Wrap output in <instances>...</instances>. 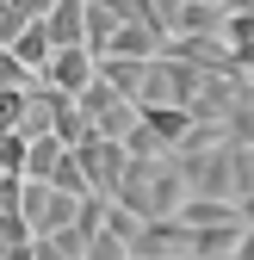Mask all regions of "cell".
<instances>
[{
  "instance_id": "obj_23",
  "label": "cell",
  "mask_w": 254,
  "mask_h": 260,
  "mask_svg": "<svg viewBox=\"0 0 254 260\" xmlns=\"http://www.w3.org/2000/svg\"><path fill=\"white\" fill-rule=\"evenodd\" d=\"M19 186L25 180H0V211H19Z\"/></svg>"
},
{
  "instance_id": "obj_15",
  "label": "cell",
  "mask_w": 254,
  "mask_h": 260,
  "mask_svg": "<svg viewBox=\"0 0 254 260\" xmlns=\"http://www.w3.org/2000/svg\"><path fill=\"white\" fill-rule=\"evenodd\" d=\"M230 199H254V143H230Z\"/></svg>"
},
{
  "instance_id": "obj_5",
  "label": "cell",
  "mask_w": 254,
  "mask_h": 260,
  "mask_svg": "<svg viewBox=\"0 0 254 260\" xmlns=\"http://www.w3.org/2000/svg\"><path fill=\"white\" fill-rule=\"evenodd\" d=\"M174 168L186 180V199H230V143H217V149H180Z\"/></svg>"
},
{
  "instance_id": "obj_19",
  "label": "cell",
  "mask_w": 254,
  "mask_h": 260,
  "mask_svg": "<svg viewBox=\"0 0 254 260\" xmlns=\"http://www.w3.org/2000/svg\"><path fill=\"white\" fill-rule=\"evenodd\" d=\"M100 230H106L112 242H124V248H131V236L143 230V223H137L131 211H124V205H106V217H100Z\"/></svg>"
},
{
  "instance_id": "obj_25",
  "label": "cell",
  "mask_w": 254,
  "mask_h": 260,
  "mask_svg": "<svg viewBox=\"0 0 254 260\" xmlns=\"http://www.w3.org/2000/svg\"><path fill=\"white\" fill-rule=\"evenodd\" d=\"M0 180H7V174H0Z\"/></svg>"
},
{
  "instance_id": "obj_16",
  "label": "cell",
  "mask_w": 254,
  "mask_h": 260,
  "mask_svg": "<svg viewBox=\"0 0 254 260\" xmlns=\"http://www.w3.org/2000/svg\"><path fill=\"white\" fill-rule=\"evenodd\" d=\"M56 155H62V143H56V137H31V143H25V174H19V180H50Z\"/></svg>"
},
{
  "instance_id": "obj_18",
  "label": "cell",
  "mask_w": 254,
  "mask_h": 260,
  "mask_svg": "<svg viewBox=\"0 0 254 260\" xmlns=\"http://www.w3.org/2000/svg\"><path fill=\"white\" fill-rule=\"evenodd\" d=\"M0 174H7V180L25 174V137H19V130H0Z\"/></svg>"
},
{
  "instance_id": "obj_17",
  "label": "cell",
  "mask_w": 254,
  "mask_h": 260,
  "mask_svg": "<svg viewBox=\"0 0 254 260\" xmlns=\"http://www.w3.org/2000/svg\"><path fill=\"white\" fill-rule=\"evenodd\" d=\"M44 186H56V192H69V199H87V180H81V161H75L69 149L56 155V168H50V180H44Z\"/></svg>"
},
{
  "instance_id": "obj_9",
  "label": "cell",
  "mask_w": 254,
  "mask_h": 260,
  "mask_svg": "<svg viewBox=\"0 0 254 260\" xmlns=\"http://www.w3.org/2000/svg\"><path fill=\"white\" fill-rule=\"evenodd\" d=\"M174 223L180 230H230V223H242V217H236V199H180Z\"/></svg>"
},
{
  "instance_id": "obj_13",
  "label": "cell",
  "mask_w": 254,
  "mask_h": 260,
  "mask_svg": "<svg viewBox=\"0 0 254 260\" xmlns=\"http://www.w3.org/2000/svg\"><path fill=\"white\" fill-rule=\"evenodd\" d=\"M112 31H118V19L106 13V0H87V7H81V50H87L93 62L112 50Z\"/></svg>"
},
{
  "instance_id": "obj_14",
  "label": "cell",
  "mask_w": 254,
  "mask_h": 260,
  "mask_svg": "<svg viewBox=\"0 0 254 260\" xmlns=\"http://www.w3.org/2000/svg\"><path fill=\"white\" fill-rule=\"evenodd\" d=\"M7 56H13V62H25L31 75H44V62H50V38H44V19H31V25L19 31V38L7 44Z\"/></svg>"
},
{
  "instance_id": "obj_21",
  "label": "cell",
  "mask_w": 254,
  "mask_h": 260,
  "mask_svg": "<svg viewBox=\"0 0 254 260\" xmlns=\"http://www.w3.org/2000/svg\"><path fill=\"white\" fill-rule=\"evenodd\" d=\"M19 242H31L25 217H19V211H0V248H19Z\"/></svg>"
},
{
  "instance_id": "obj_2",
  "label": "cell",
  "mask_w": 254,
  "mask_h": 260,
  "mask_svg": "<svg viewBox=\"0 0 254 260\" xmlns=\"http://www.w3.org/2000/svg\"><path fill=\"white\" fill-rule=\"evenodd\" d=\"M199 75L205 69H193V62H180L174 50L168 56H155L149 69H143V93H137V106H193V93H199Z\"/></svg>"
},
{
  "instance_id": "obj_6",
  "label": "cell",
  "mask_w": 254,
  "mask_h": 260,
  "mask_svg": "<svg viewBox=\"0 0 254 260\" xmlns=\"http://www.w3.org/2000/svg\"><path fill=\"white\" fill-rule=\"evenodd\" d=\"M81 161V180L93 199H112L118 192V174H124V143H106V137H87L81 149H69Z\"/></svg>"
},
{
  "instance_id": "obj_24",
  "label": "cell",
  "mask_w": 254,
  "mask_h": 260,
  "mask_svg": "<svg viewBox=\"0 0 254 260\" xmlns=\"http://www.w3.org/2000/svg\"><path fill=\"white\" fill-rule=\"evenodd\" d=\"M236 260H254V230H242V242H236Z\"/></svg>"
},
{
  "instance_id": "obj_22",
  "label": "cell",
  "mask_w": 254,
  "mask_h": 260,
  "mask_svg": "<svg viewBox=\"0 0 254 260\" xmlns=\"http://www.w3.org/2000/svg\"><path fill=\"white\" fill-rule=\"evenodd\" d=\"M81 260H131V254H124V242H112V236L100 230V236L87 242V254H81Z\"/></svg>"
},
{
  "instance_id": "obj_12",
  "label": "cell",
  "mask_w": 254,
  "mask_h": 260,
  "mask_svg": "<svg viewBox=\"0 0 254 260\" xmlns=\"http://www.w3.org/2000/svg\"><path fill=\"white\" fill-rule=\"evenodd\" d=\"M143 69L149 62H124V56H106V62H93V81H106L118 100H131L137 106V93H143Z\"/></svg>"
},
{
  "instance_id": "obj_1",
  "label": "cell",
  "mask_w": 254,
  "mask_h": 260,
  "mask_svg": "<svg viewBox=\"0 0 254 260\" xmlns=\"http://www.w3.org/2000/svg\"><path fill=\"white\" fill-rule=\"evenodd\" d=\"M186 199V180L174 168V155H155V161H124V174H118V192H112V205H124L137 223H168Z\"/></svg>"
},
{
  "instance_id": "obj_20",
  "label": "cell",
  "mask_w": 254,
  "mask_h": 260,
  "mask_svg": "<svg viewBox=\"0 0 254 260\" xmlns=\"http://www.w3.org/2000/svg\"><path fill=\"white\" fill-rule=\"evenodd\" d=\"M31 87H38V75H31L25 62H13L7 50H0V93H31Z\"/></svg>"
},
{
  "instance_id": "obj_3",
  "label": "cell",
  "mask_w": 254,
  "mask_h": 260,
  "mask_svg": "<svg viewBox=\"0 0 254 260\" xmlns=\"http://www.w3.org/2000/svg\"><path fill=\"white\" fill-rule=\"evenodd\" d=\"M75 211H81V199H69V192H56V186H44V180H25V186H19V217H25L31 242L69 230Z\"/></svg>"
},
{
  "instance_id": "obj_7",
  "label": "cell",
  "mask_w": 254,
  "mask_h": 260,
  "mask_svg": "<svg viewBox=\"0 0 254 260\" xmlns=\"http://www.w3.org/2000/svg\"><path fill=\"white\" fill-rule=\"evenodd\" d=\"M87 81H93V56H87V50H50L44 75H38V87L62 93V100H75V93H81Z\"/></svg>"
},
{
  "instance_id": "obj_4",
  "label": "cell",
  "mask_w": 254,
  "mask_h": 260,
  "mask_svg": "<svg viewBox=\"0 0 254 260\" xmlns=\"http://www.w3.org/2000/svg\"><path fill=\"white\" fill-rule=\"evenodd\" d=\"M75 112L93 124V137H106V143H124V137H131V124H137V106L118 100L106 81H87V87L75 93Z\"/></svg>"
},
{
  "instance_id": "obj_10",
  "label": "cell",
  "mask_w": 254,
  "mask_h": 260,
  "mask_svg": "<svg viewBox=\"0 0 254 260\" xmlns=\"http://www.w3.org/2000/svg\"><path fill=\"white\" fill-rule=\"evenodd\" d=\"M81 7L87 0H50V13H44L50 50H81Z\"/></svg>"
},
{
  "instance_id": "obj_11",
  "label": "cell",
  "mask_w": 254,
  "mask_h": 260,
  "mask_svg": "<svg viewBox=\"0 0 254 260\" xmlns=\"http://www.w3.org/2000/svg\"><path fill=\"white\" fill-rule=\"evenodd\" d=\"M236 242H242V223H230V230H186V260H236Z\"/></svg>"
},
{
  "instance_id": "obj_8",
  "label": "cell",
  "mask_w": 254,
  "mask_h": 260,
  "mask_svg": "<svg viewBox=\"0 0 254 260\" xmlns=\"http://www.w3.org/2000/svg\"><path fill=\"white\" fill-rule=\"evenodd\" d=\"M124 254H131V260H186V230H180L174 217L168 223H143Z\"/></svg>"
}]
</instances>
